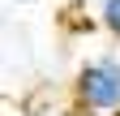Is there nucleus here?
Instances as JSON below:
<instances>
[{
	"label": "nucleus",
	"mask_w": 120,
	"mask_h": 116,
	"mask_svg": "<svg viewBox=\"0 0 120 116\" xmlns=\"http://www.w3.org/2000/svg\"><path fill=\"white\" fill-rule=\"evenodd\" d=\"M73 95H77L82 112H90V116H120V56L116 52L90 56L77 69Z\"/></svg>",
	"instance_id": "1"
},
{
	"label": "nucleus",
	"mask_w": 120,
	"mask_h": 116,
	"mask_svg": "<svg viewBox=\"0 0 120 116\" xmlns=\"http://www.w3.org/2000/svg\"><path fill=\"white\" fill-rule=\"evenodd\" d=\"M99 22L112 39H120V0H103L99 4Z\"/></svg>",
	"instance_id": "2"
},
{
	"label": "nucleus",
	"mask_w": 120,
	"mask_h": 116,
	"mask_svg": "<svg viewBox=\"0 0 120 116\" xmlns=\"http://www.w3.org/2000/svg\"><path fill=\"white\" fill-rule=\"evenodd\" d=\"M17 4H34V0H17Z\"/></svg>",
	"instance_id": "3"
}]
</instances>
